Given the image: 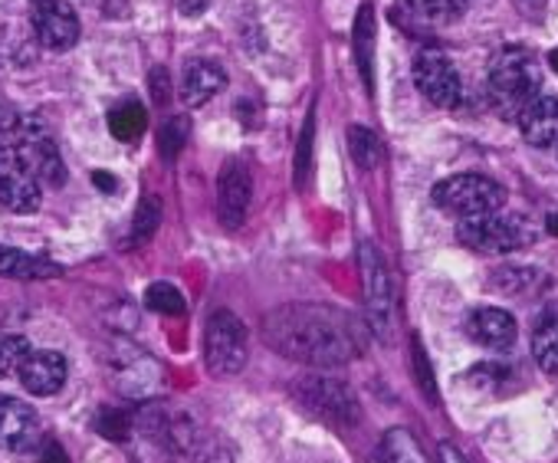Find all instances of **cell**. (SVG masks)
<instances>
[{
    "label": "cell",
    "mask_w": 558,
    "mask_h": 463,
    "mask_svg": "<svg viewBox=\"0 0 558 463\" xmlns=\"http://www.w3.org/2000/svg\"><path fill=\"white\" fill-rule=\"evenodd\" d=\"M555 148H558V145H555Z\"/></svg>",
    "instance_id": "42"
},
{
    "label": "cell",
    "mask_w": 558,
    "mask_h": 463,
    "mask_svg": "<svg viewBox=\"0 0 558 463\" xmlns=\"http://www.w3.org/2000/svg\"><path fill=\"white\" fill-rule=\"evenodd\" d=\"M310 158H313V115L306 119V129H303V135H300V151H296V184H300V187L306 184Z\"/></svg>",
    "instance_id": "32"
},
{
    "label": "cell",
    "mask_w": 558,
    "mask_h": 463,
    "mask_svg": "<svg viewBox=\"0 0 558 463\" xmlns=\"http://www.w3.org/2000/svg\"><path fill=\"white\" fill-rule=\"evenodd\" d=\"M372 37H375V21H372V8H362L359 24H355V53L365 73V83L372 86Z\"/></svg>",
    "instance_id": "29"
},
{
    "label": "cell",
    "mask_w": 558,
    "mask_h": 463,
    "mask_svg": "<svg viewBox=\"0 0 558 463\" xmlns=\"http://www.w3.org/2000/svg\"><path fill=\"white\" fill-rule=\"evenodd\" d=\"M250 197H253L250 171H246V165L240 158H230L220 168V178H217V217H220V223L227 230H236L243 223Z\"/></svg>",
    "instance_id": "11"
},
{
    "label": "cell",
    "mask_w": 558,
    "mask_h": 463,
    "mask_svg": "<svg viewBox=\"0 0 558 463\" xmlns=\"http://www.w3.org/2000/svg\"><path fill=\"white\" fill-rule=\"evenodd\" d=\"M93 181H96L102 191H116V178H112L109 171H96V174H93Z\"/></svg>",
    "instance_id": "37"
},
{
    "label": "cell",
    "mask_w": 558,
    "mask_h": 463,
    "mask_svg": "<svg viewBox=\"0 0 558 463\" xmlns=\"http://www.w3.org/2000/svg\"><path fill=\"white\" fill-rule=\"evenodd\" d=\"M457 241L473 254H512V251H522L535 241V230L522 214L493 210L483 217L460 220Z\"/></svg>",
    "instance_id": "3"
},
{
    "label": "cell",
    "mask_w": 558,
    "mask_h": 463,
    "mask_svg": "<svg viewBox=\"0 0 558 463\" xmlns=\"http://www.w3.org/2000/svg\"><path fill=\"white\" fill-rule=\"evenodd\" d=\"M470 342H476L486 352H509L515 345V319L506 309H493V306H480L466 316L463 322Z\"/></svg>",
    "instance_id": "14"
},
{
    "label": "cell",
    "mask_w": 558,
    "mask_h": 463,
    "mask_svg": "<svg viewBox=\"0 0 558 463\" xmlns=\"http://www.w3.org/2000/svg\"><path fill=\"white\" fill-rule=\"evenodd\" d=\"M40 463H70L66 450L57 443V440H44V453H40Z\"/></svg>",
    "instance_id": "34"
},
{
    "label": "cell",
    "mask_w": 558,
    "mask_h": 463,
    "mask_svg": "<svg viewBox=\"0 0 558 463\" xmlns=\"http://www.w3.org/2000/svg\"><path fill=\"white\" fill-rule=\"evenodd\" d=\"M96 430H99L102 437H109V440H125L129 430H132V421H129V414H122V411H102L99 421H96Z\"/></svg>",
    "instance_id": "31"
},
{
    "label": "cell",
    "mask_w": 558,
    "mask_h": 463,
    "mask_svg": "<svg viewBox=\"0 0 558 463\" xmlns=\"http://www.w3.org/2000/svg\"><path fill=\"white\" fill-rule=\"evenodd\" d=\"M21 385L37 394V398H50L66 385L70 365L60 352H31L21 365Z\"/></svg>",
    "instance_id": "15"
},
{
    "label": "cell",
    "mask_w": 558,
    "mask_h": 463,
    "mask_svg": "<svg viewBox=\"0 0 558 463\" xmlns=\"http://www.w3.org/2000/svg\"><path fill=\"white\" fill-rule=\"evenodd\" d=\"M401 4L414 21L427 27H450L463 14L460 0H401Z\"/></svg>",
    "instance_id": "21"
},
{
    "label": "cell",
    "mask_w": 558,
    "mask_h": 463,
    "mask_svg": "<svg viewBox=\"0 0 558 463\" xmlns=\"http://www.w3.org/2000/svg\"><path fill=\"white\" fill-rule=\"evenodd\" d=\"M187 132H191V125H187V119H181V115H174V119H168V122L161 125L158 151H161L165 161H174V158H178V151L187 145Z\"/></svg>",
    "instance_id": "30"
},
{
    "label": "cell",
    "mask_w": 558,
    "mask_h": 463,
    "mask_svg": "<svg viewBox=\"0 0 558 463\" xmlns=\"http://www.w3.org/2000/svg\"><path fill=\"white\" fill-rule=\"evenodd\" d=\"M414 365H417V375H421V388L427 391V398H434V378H430V368H427V355L421 349V342L414 339Z\"/></svg>",
    "instance_id": "33"
},
{
    "label": "cell",
    "mask_w": 558,
    "mask_h": 463,
    "mask_svg": "<svg viewBox=\"0 0 558 463\" xmlns=\"http://www.w3.org/2000/svg\"><path fill=\"white\" fill-rule=\"evenodd\" d=\"M493 280H496V290L506 296H529V293H538L548 277L532 267H502L496 270Z\"/></svg>",
    "instance_id": "22"
},
{
    "label": "cell",
    "mask_w": 558,
    "mask_h": 463,
    "mask_svg": "<svg viewBox=\"0 0 558 463\" xmlns=\"http://www.w3.org/2000/svg\"><path fill=\"white\" fill-rule=\"evenodd\" d=\"M486 93L493 109L515 122L519 112L542 93V76H538V63L525 53V50H502L486 76Z\"/></svg>",
    "instance_id": "2"
},
{
    "label": "cell",
    "mask_w": 558,
    "mask_h": 463,
    "mask_svg": "<svg viewBox=\"0 0 558 463\" xmlns=\"http://www.w3.org/2000/svg\"><path fill=\"white\" fill-rule=\"evenodd\" d=\"M440 453H444V460H447V463H466V460H463L453 447H447V443L440 447Z\"/></svg>",
    "instance_id": "38"
},
{
    "label": "cell",
    "mask_w": 558,
    "mask_h": 463,
    "mask_svg": "<svg viewBox=\"0 0 558 463\" xmlns=\"http://www.w3.org/2000/svg\"><path fill=\"white\" fill-rule=\"evenodd\" d=\"M296 394L310 411H316L319 417H326L332 424H355L359 421L355 394L336 378H319V375L303 378V381H296Z\"/></svg>",
    "instance_id": "9"
},
{
    "label": "cell",
    "mask_w": 558,
    "mask_h": 463,
    "mask_svg": "<svg viewBox=\"0 0 558 463\" xmlns=\"http://www.w3.org/2000/svg\"><path fill=\"white\" fill-rule=\"evenodd\" d=\"M414 86L417 93L437 106V109H453L460 102V76L457 66L450 63V57L437 47H424L414 57Z\"/></svg>",
    "instance_id": "6"
},
{
    "label": "cell",
    "mask_w": 558,
    "mask_h": 463,
    "mask_svg": "<svg viewBox=\"0 0 558 463\" xmlns=\"http://www.w3.org/2000/svg\"><path fill=\"white\" fill-rule=\"evenodd\" d=\"M545 227H548V234H551V237H558V214H548Z\"/></svg>",
    "instance_id": "39"
},
{
    "label": "cell",
    "mask_w": 558,
    "mask_h": 463,
    "mask_svg": "<svg viewBox=\"0 0 558 463\" xmlns=\"http://www.w3.org/2000/svg\"><path fill=\"white\" fill-rule=\"evenodd\" d=\"M349 151H352L355 165L365 168V171H372V168L381 161V142H378V135H375L372 129H365V125H352V129H349Z\"/></svg>",
    "instance_id": "24"
},
{
    "label": "cell",
    "mask_w": 558,
    "mask_h": 463,
    "mask_svg": "<svg viewBox=\"0 0 558 463\" xmlns=\"http://www.w3.org/2000/svg\"><path fill=\"white\" fill-rule=\"evenodd\" d=\"M532 355L542 371L558 375V306H548L532 329Z\"/></svg>",
    "instance_id": "19"
},
{
    "label": "cell",
    "mask_w": 558,
    "mask_h": 463,
    "mask_svg": "<svg viewBox=\"0 0 558 463\" xmlns=\"http://www.w3.org/2000/svg\"><path fill=\"white\" fill-rule=\"evenodd\" d=\"M246 355H250L246 326L227 309L214 313L207 319V332H204V358H207L210 375L230 378V375L243 371Z\"/></svg>",
    "instance_id": "5"
},
{
    "label": "cell",
    "mask_w": 558,
    "mask_h": 463,
    "mask_svg": "<svg viewBox=\"0 0 558 463\" xmlns=\"http://www.w3.org/2000/svg\"><path fill=\"white\" fill-rule=\"evenodd\" d=\"M161 223V204L155 194H145L135 207V217H132V244H145Z\"/></svg>",
    "instance_id": "26"
},
{
    "label": "cell",
    "mask_w": 558,
    "mask_h": 463,
    "mask_svg": "<svg viewBox=\"0 0 558 463\" xmlns=\"http://www.w3.org/2000/svg\"><path fill=\"white\" fill-rule=\"evenodd\" d=\"M145 125H148V112L135 99H125L109 112V132L119 142H138L145 135Z\"/></svg>",
    "instance_id": "20"
},
{
    "label": "cell",
    "mask_w": 558,
    "mask_h": 463,
    "mask_svg": "<svg viewBox=\"0 0 558 463\" xmlns=\"http://www.w3.org/2000/svg\"><path fill=\"white\" fill-rule=\"evenodd\" d=\"M263 339L283 358L319 365V368L345 365L362 352V336L355 322L326 306L276 309L272 316L263 319Z\"/></svg>",
    "instance_id": "1"
},
{
    "label": "cell",
    "mask_w": 558,
    "mask_h": 463,
    "mask_svg": "<svg viewBox=\"0 0 558 463\" xmlns=\"http://www.w3.org/2000/svg\"><path fill=\"white\" fill-rule=\"evenodd\" d=\"M151 89H155V99H158V102H168V80H165V70H155V73H151Z\"/></svg>",
    "instance_id": "36"
},
{
    "label": "cell",
    "mask_w": 558,
    "mask_h": 463,
    "mask_svg": "<svg viewBox=\"0 0 558 463\" xmlns=\"http://www.w3.org/2000/svg\"><path fill=\"white\" fill-rule=\"evenodd\" d=\"M24 161L31 165V171L37 174L40 184H50V187H63L66 184V165L60 158V148L50 135V129L44 125V119H37V125L14 145Z\"/></svg>",
    "instance_id": "10"
},
{
    "label": "cell",
    "mask_w": 558,
    "mask_h": 463,
    "mask_svg": "<svg viewBox=\"0 0 558 463\" xmlns=\"http://www.w3.org/2000/svg\"><path fill=\"white\" fill-rule=\"evenodd\" d=\"M34 24L50 50H70L80 40V17L66 0H34Z\"/></svg>",
    "instance_id": "13"
},
{
    "label": "cell",
    "mask_w": 558,
    "mask_h": 463,
    "mask_svg": "<svg viewBox=\"0 0 558 463\" xmlns=\"http://www.w3.org/2000/svg\"><path fill=\"white\" fill-rule=\"evenodd\" d=\"M548 63H551V70L558 73V50H551V53H548Z\"/></svg>",
    "instance_id": "40"
},
{
    "label": "cell",
    "mask_w": 558,
    "mask_h": 463,
    "mask_svg": "<svg viewBox=\"0 0 558 463\" xmlns=\"http://www.w3.org/2000/svg\"><path fill=\"white\" fill-rule=\"evenodd\" d=\"M207 4H210V0H178V11L184 17H201L207 11Z\"/></svg>",
    "instance_id": "35"
},
{
    "label": "cell",
    "mask_w": 558,
    "mask_h": 463,
    "mask_svg": "<svg viewBox=\"0 0 558 463\" xmlns=\"http://www.w3.org/2000/svg\"><path fill=\"white\" fill-rule=\"evenodd\" d=\"M522 138L532 148H555L558 145V99L538 93L515 119Z\"/></svg>",
    "instance_id": "16"
},
{
    "label": "cell",
    "mask_w": 558,
    "mask_h": 463,
    "mask_svg": "<svg viewBox=\"0 0 558 463\" xmlns=\"http://www.w3.org/2000/svg\"><path fill=\"white\" fill-rule=\"evenodd\" d=\"M434 204L457 217V220H470V217H483V214H493V210H502L506 204V191L486 178V174H453V178H444L440 184H434Z\"/></svg>",
    "instance_id": "4"
},
{
    "label": "cell",
    "mask_w": 558,
    "mask_h": 463,
    "mask_svg": "<svg viewBox=\"0 0 558 463\" xmlns=\"http://www.w3.org/2000/svg\"><path fill=\"white\" fill-rule=\"evenodd\" d=\"M40 421L31 404L21 398L0 394V447L11 453H27L40 443Z\"/></svg>",
    "instance_id": "12"
},
{
    "label": "cell",
    "mask_w": 558,
    "mask_h": 463,
    "mask_svg": "<svg viewBox=\"0 0 558 463\" xmlns=\"http://www.w3.org/2000/svg\"><path fill=\"white\" fill-rule=\"evenodd\" d=\"M31 352H34L31 339H24V336H0V378L17 375Z\"/></svg>",
    "instance_id": "27"
},
{
    "label": "cell",
    "mask_w": 558,
    "mask_h": 463,
    "mask_svg": "<svg viewBox=\"0 0 558 463\" xmlns=\"http://www.w3.org/2000/svg\"><path fill=\"white\" fill-rule=\"evenodd\" d=\"M381 456H385V463H430L427 453L421 450V443L414 440V434L404 430V427H395V430L385 434Z\"/></svg>",
    "instance_id": "23"
},
{
    "label": "cell",
    "mask_w": 558,
    "mask_h": 463,
    "mask_svg": "<svg viewBox=\"0 0 558 463\" xmlns=\"http://www.w3.org/2000/svg\"><path fill=\"white\" fill-rule=\"evenodd\" d=\"M40 115H31L17 106H0V145H17L34 125H37Z\"/></svg>",
    "instance_id": "25"
},
{
    "label": "cell",
    "mask_w": 558,
    "mask_h": 463,
    "mask_svg": "<svg viewBox=\"0 0 558 463\" xmlns=\"http://www.w3.org/2000/svg\"><path fill=\"white\" fill-rule=\"evenodd\" d=\"M460 4H463V8H466V4H470V0H460Z\"/></svg>",
    "instance_id": "41"
},
{
    "label": "cell",
    "mask_w": 558,
    "mask_h": 463,
    "mask_svg": "<svg viewBox=\"0 0 558 463\" xmlns=\"http://www.w3.org/2000/svg\"><path fill=\"white\" fill-rule=\"evenodd\" d=\"M359 267H362V287H365V306H368L372 329L381 339H388L391 336V319H395V293H391L385 260L372 244H362L359 247Z\"/></svg>",
    "instance_id": "7"
},
{
    "label": "cell",
    "mask_w": 558,
    "mask_h": 463,
    "mask_svg": "<svg viewBox=\"0 0 558 463\" xmlns=\"http://www.w3.org/2000/svg\"><path fill=\"white\" fill-rule=\"evenodd\" d=\"M145 306L161 313V316H184V309H187L184 296L171 283H151L145 293Z\"/></svg>",
    "instance_id": "28"
},
{
    "label": "cell",
    "mask_w": 558,
    "mask_h": 463,
    "mask_svg": "<svg viewBox=\"0 0 558 463\" xmlns=\"http://www.w3.org/2000/svg\"><path fill=\"white\" fill-rule=\"evenodd\" d=\"M223 89H227V73L214 60H191V63H184V73H181V102L187 109H201L204 102H210Z\"/></svg>",
    "instance_id": "17"
},
{
    "label": "cell",
    "mask_w": 558,
    "mask_h": 463,
    "mask_svg": "<svg viewBox=\"0 0 558 463\" xmlns=\"http://www.w3.org/2000/svg\"><path fill=\"white\" fill-rule=\"evenodd\" d=\"M63 270L53 260H47V257L24 254V251H14V247H0V277L31 283V280H53Z\"/></svg>",
    "instance_id": "18"
},
{
    "label": "cell",
    "mask_w": 558,
    "mask_h": 463,
    "mask_svg": "<svg viewBox=\"0 0 558 463\" xmlns=\"http://www.w3.org/2000/svg\"><path fill=\"white\" fill-rule=\"evenodd\" d=\"M0 204L14 214H34L40 207V181L14 145H0Z\"/></svg>",
    "instance_id": "8"
}]
</instances>
